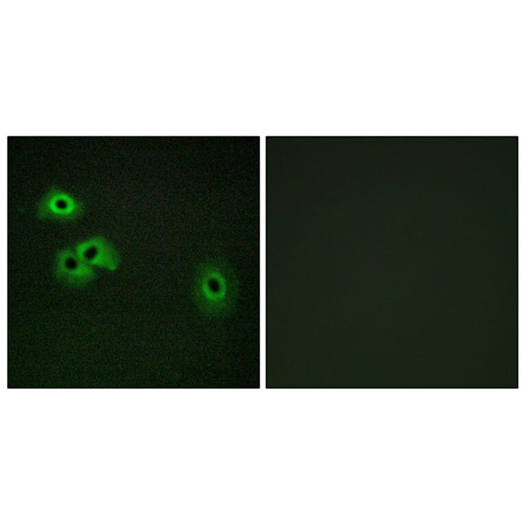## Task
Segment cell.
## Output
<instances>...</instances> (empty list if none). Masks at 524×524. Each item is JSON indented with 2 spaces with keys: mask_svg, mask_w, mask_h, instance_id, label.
I'll use <instances>...</instances> for the list:
<instances>
[{
  "mask_svg": "<svg viewBox=\"0 0 524 524\" xmlns=\"http://www.w3.org/2000/svg\"><path fill=\"white\" fill-rule=\"evenodd\" d=\"M56 278L69 287H82L91 283L96 276L94 269L83 261L75 250L60 249L56 254L53 264Z\"/></svg>",
  "mask_w": 524,
  "mask_h": 524,
  "instance_id": "obj_2",
  "label": "cell"
},
{
  "mask_svg": "<svg viewBox=\"0 0 524 524\" xmlns=\"http://www.w3.org/2000/svg\"><path fill=\"white\" fill-rule=\"evenodd\" d=\"M84 211L82 202L57 187L49 189L36 207V214L39 219L58 222L74 221Z\"/></svg>",
  "mask_w": 524,
  "mask_h": 524,
  "instance_id": "obj_1",
  "label": "cell"
},
{
  "mask_svg": "<svg viewBox=\"0 0 524 524\" xmlns=\"http://www.w3.org/2000/svg\"><path fill=\"white\" fill-rule=\"evenodd\" d=\"M75 251L83 261L91 266L114 271L119 263V256L113 245L101 235L78 243Z\"/></svg>",
  "mask_w": 524,
  "mask_h": 524,
  "instance_id": "obj_3",
  "label": "cell"
}]
</instances>
